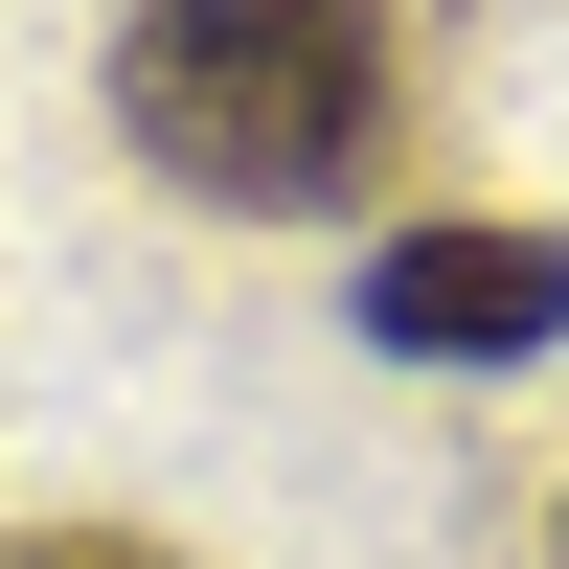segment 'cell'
Segmentation results:
<instances>
[{"instance_id": "obj_1", "label": "cell", "mask_w": 569, "mask_h": 569, "mask_svg": "<svg viewBox=\"0 0 569 569\" xmlns=\"http://www.w3.org/2000/svg\"><path fill=\"white\" fill-rule=\"evenodd\" d=\"M388 0H137L114 23V114H137V160L182 182V206H251V228H297V206H342L365 160H388Z\"/></svg>"}, {"instance_id": "obj_4", "label": "cell", "mask_w": 569, "mask_h": 569, "mask_svg": "<svg viewBox=\"0 0 569 569\" xmlns=\"http://www.w3.org/2000/svg\"><path fill=\"white\" fill-rule=\"evenodd\" d=\"M547 569H569V547H547Z\"/></svg>"}, {"instance_id": "obj_3", "label": "cell", "mask_w": 569, "mask_h": 569, "mask_svg": "<svg viewBox=\"0 0 569 569\" xmlns=\"http://www.w3.org/2000/svg\"><path fill=\"white\" fill-rule=\"evenodd\" d=\"M0 569H160V547H91V525H46V547H0Z\"/></svg>"}, {"instance_id": "obj_2", "label": "cell", "mask_w": 569, "mask_h": 569, "mask_svg": "<svg viewBox=\"0 0 569 569\" xmlns=\"http://www.w3.org/2000/svg\"><path fill=\"white\" fill-rule=\"evenodd\" d=\"M365 342L388 365H547L569 342V228H388L365 251Z\"/></svg>"}]
</instances>
